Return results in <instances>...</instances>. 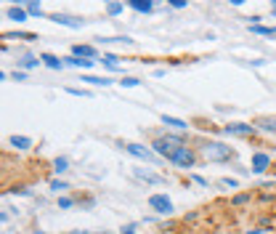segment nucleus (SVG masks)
<instances>
[{
    "label": "nucleus",
    "mask_w": 276,
    "mask_h": 234,
    "mask_svg": "<svg viewBox=\"0 0 276 234\" xmlns=\"http://www.w3.org/2000/svg\"><path fill=\"white\" fill-rule=\"evenodd\" d=\"M205 157L212 160V163H226V160L234 157V149L226 147V144H221V141H210L205 147Z\"/></svg>",
    "instance_id": "f257e3e1"
},
{
    "label": "nucleus",
    "mask_w": 276,
    "mask_h": 234,
    "mask_svg": "<svg viewBox=\"0 0 276 234\" xmlns=\"http://www.w3.org/2000/svg\"><path fill=\"white\" fill-rule=\"evenodd\" d=\"M151 147H154V152H157V154H162V157L170 160V157H173V154H175L183 144H181V138H175V136H167V138H157V141L151 144Z\"/></svg>",
    "instance_id": "f03ea898"
},
{
    "label": "nucleus",
    "mask_w": 276,
    "mask_h": 234,
    "mask_svg": "<svg viewBox=\"0 0 276 234\" xmlns=\"http://www.w3.org/2000/svg\"><path fill=\"white\" fill-rule=\"evenodd\" d=\"M149 208L151 210H157V213H170L173 210V202L167 194H151L149 197Z\"/></svg>",
    "instance_id": "7ed1b4c3"
},
{
    "label": "nucleus",
    "mask_w": 276,
    "mask_h": 234,
    "mask_svg": "<svg viewBox=\"0 0 276 234\" xmlns=\"http://www.w3.org/2000/svg\"><path fill=\"white\" fill-rule=\"evenodd\" d=\"M170 163L173 165H178V168H191L194 165V152L189 149V147H181L173 157H170Z\"/></svg>",
    "instance_id": "20e7f679"
},
{
    "label": "nucleus",
    "mask_w": 276,
    "mask_h": 234,
    "mask_svg": "<svg viewBox=\"0 0 276 234\" xmlns=\"http://www.w3.org/2000/svg\"><path fill=\"white\" fill-rule=\"evenodd\" d=\"M125 149L133 154V157H141V160H146V163H154V160H157L154 152H151L149 147H144V144H125Z\"/></svg>",
    "instance_id": "39448f33"
},
{
    "label": "nucleus",
    "mask_w": 276,
    "mask_h": 234,
    "mask_svg": "<svg viewBox=\"0 0 276 234\" xmlns=\"http://www.w3.org/2000/svg\"><path fill=\"white\" fill-rule=\"evenodd\" d=\"M223 131H226L228 136H231V133H234V136H250V133L255 131V125H247V122H231V125H226Z\"/></svg>",
    "instance_id": "423d86ee"
},
{
    "label": "nucleus",
    "mask_w": 276,
    "mask_h": 234,
    "mask_svg": "<svg viewBox=\"0 0 276 234\" xmlns=\"http://www.w3.org/2000/svg\"><path fill=\"white\" fill-rule=\"evenodd\" d=\"M268 165H271V157H268V154H263V152H255V154H252V170H255V173H263Z\"/></svg>",
    "instance_id": "0eeeda50"
},
{
    "label": "nucleus",
    "mask_w": 276,
    "mask_h": 234,
    "mask_svg": "<svg viewBox=\"0 0 276 234\" xmlns=\"http://www.w3.org/2000/svg\"><path fill=\"white\" fill-rule=\"evenodd\" d=\"M51 22L64 24V27H69V29H80V27H83V22H80V19H74V16H64V13H53Z\"/></svg>",
    "instance_id": "6e6552de"
},
{
    "label": "nucleus",
    "mask_w": 276,
    "mask_h": 234,
    "mask_svg": "<svg viewBox=\"0 0 276 234\" xmlns=\"http://www.w3.org/2000/svg\"><path fill=\"white\" fill-rule=\"evenodd\" d=\"M64 64H69V67H77V69H90L96 64V61H90V59H77V56H69V59H64Z\"/></svg>",
    "instance_id": "1a4fd4ad"
},
{
    "label": "nucleus",
    "mask_w": 276,
    "mask_h": 234,
    "mask_svg": "<svg viewBox=\"0 0 276 234\" xmlns=\"http://www.w3.org/2000/svg\"><path fill=\"white\" fill-rule=\"evenodd\" d=\"M8 19H11V22H19V24L27 22V8H24V6H11V8H8Z\"/></svg>",
    "instance_id": "9d476101"
},
{
    "label": "nucleus",
    "mask_w": 276,
    "mask_h": 234,
    "mask_svg": "<svg viewBox=\"0 0 276 234\" xmlns=\"http://www.w3.org/2000/svg\"><path fill=\"white\" fill-rule=\"evenodd\" d=\"M72 53L77 56V59H93L96 56V48H93V45H74Z\"/></svg>",
    "instance_id": "9b49d317"
},
{
    "label": "nucleus",
    "mask_w": 276,
    "mask_h": 234,
    "mask_svg": "<svg viewBox=\"0 0 276 234\" xmlns=\"http://www.w3.org/2000/svg\"><path fill=\"white\" fill-rule=\"evenodd\" d=\"M255 128L268 131V133H276V117H260V120L255 122Z\"/></svg>",
    "instance_id": "f8f14e48"
},
{
    "label": "nucleus",
    "mask_w": 276,
    "mask_h": 234,
    "mask_svg": "<svg viewBox=\"0 0 276 234\" xmlns=\"http://www.w3.org/2000/svg\"><path fill=\"white\" fill-rule=\"evenodd\" d=\"M40 61H45V67H51V69H61V67H64V59H56L51 53H43Z\"/></svg>",
    "instance_id": "ddd939ff"
},
{
    "label": "nucleus",
    "mask_w": 276,
    "mask_h": 234,
    "mask_svg": "<svg viewBox=\"0 0 276 234\" xmlns=\"http://www.w3.org/2000/svg\"><path fill=\"white\" fill-rule=\"evenodd\" d=\"M11 147H16V149H29V147H32V138H27V136H11Z\"/></svg>",
    "instance_id": "4468645a"
},
{
    "label": "nucleus",
    "mask_w": 276,
    "mask_h": 234,
    "mask_svg": "<svg viewBox=\"0 0 276 234\" xmlns=\"http://www.w3.org/2000/svg\"><path fill=\"white\" fill-rule=\"evenodd\" d=\"M130 8L138 11V13H149L151 8H154V3H149V0H146V3H141V0H130Z\"/></svg>",
    "instance_id": "2eb2a0df"
},
{
    "label": "nucleus",
    "mask_w": 276,
    "mask_h": 234,
    "mask_svg": "<svg viewBox=\"0 0 276 234\" xmlns=\"http://www.w3.org/2000/svg\"><path fill=\"white\" fill-rule=\"evenodd\" d=\"M162 122L165 125H170V128H178V131H183V128H189L183 120H178V117H167V115H162Z\"/></svg>",
    "instance_id": "dca6fc26"
},
{
    "label": "nucleus",
    "mask_w": 276,
    "mask_h": 234,
    "mask_svg": "<svg viewBox=\"0 0 276 234\" xmlns=\"http://www.w3.org/2000/svg\"><path fill=\"white\" fill-rule=\"evenodd\" d=\"M83 83H90V85H109L112 80H109V77H93V75H83Z\"/></svg>",
    "instance_id": "f3484780"
},
{
    "label": "nucleus",
    "mask_w": 276,
    "mask_h": 234,
    "mask_svg": "<svg viewBox=\"0 0 276 234\" xmlns=\"http://www.w3.org/2000/svg\"><path fill=\"white\" fill-rule=\"evenodd\" d=\"M67 165H69V163H67V157H56V160H53V170H56V173H64Z\"/></svg>",
    "instance_id": "a211bd4d"
},
{
    "label": "nucleus",
    "mask_w": 276,
    "mask_h": 234,
    "mask_svg": "<svg viewBox=\"0 0 276 234\" xmlns=\"http://www.w3.org/2000/svg\"><path fill=\"white\" fill-rule=\"evenodd\" d=\"M252 32H258V35H276V27H260V24H255Z\"/></svg>",
    "instance_id": "6ab92c4d"
},
{
    "label": "nucleus",
    "mask_w": 276,
    "mask_h": 234,
    "mask_svg": "<svg viewBox=\"0 0 276 234\" xmlns=\"http://www.w3.org/2000/svg\"><path fill=\"white\" fill-rule=\"evenodd\" d=\"M24 8H27V13H32V16H40V13H43V6L40 3H27Z\"/></svg>",
    "instance_id": "aec40b11"
},
{
    "label": "nucleus",
    "mask_w": 276,
    "mask_h": 234,
    "mask_svg": "<svg viewBox=\"0 0 276 234\" xmlns=\"http://www.w3.org/2000/svg\"><path fill=\"white\" fill-rule=\"evenodd\" d=\"M122 88H135V85H141V80H135V77H122Z\"/></svg>",
    "instance_id": "412c9836"
},
{
    "label": "nucleus",
    "mask_w": 276,
    "mask_h": 234,
    "mask_svg": "<svg viewBox=\"0 0 276 234\" xmlns=\"http://www.w3.org/2000/svg\"><path fill=\"white\" fill-rule=\"evenodd\" d=\"M122 8H125L122 3H109V6H106V11H109L112 16H117V13H122Z\"/></svg>",
    "instance_id": "4be33fe9"
},
{
    "label": "nucleus",
    "mask_w": 276,
    "mask_h": 234,
    "mask_svg": "<svg viewBox=\"0 0 276 234\" xmlns=\"http://www.w3.org/2000/svg\"><path fill=\"white\" fill-rule=\"evenodd\" d=\"M72 96H83V99H88V91H77V88H67Z\"/></svg>",
    "instance_id": "5701e85b"
},
{
    "label": "nucleus",
    "mask_w": 276,
    "mask_h": 234,
    "mask_svg": "<svg viewBox=\"0 0 276 234\" xmlns=\"http://www.w3.org/2000/svg\"><path fill=\"white\" fill-rule=\"evenodd\" d=\"M58 208H72V200L69 197H61L58 200Z\"/></svg>",
    "instance_id": "b1692460"
},
{
    "label": "nucleus",
    "mask_w": 276,
    "mask_h": 234,
    "mask_svg": "<svg viewBox=\"0 0 276 234\" xmlns=\"http://www.w3.org/2000/svg\"><path fill=\"white\" fill-rule=\"evenodd\" d=\"M22 64H24L27 69H32V67H37V61H35V59H24V61H22Z\"/></svg>",
    "instance_id": "393cba45"
},
{
    "label": "nucleus",
    "mask_w": 276,
    "mask_h": 234,
    "mask_svg": "<svg viewBox=\"0 0 276 234\" xmlns=\"http://www.w3.org/2000/svg\"><path fill=\"white\" fill-rule=\"evenodd\" d=\"M51 189H56V192H61V189H67V184H61V181H53V184H51Z\"/></svg>",
    "instance_id": "a878e982"
},
{
    "label": "nucleus",
    "mask_w": 276,
    "mask_h": 234,
    "mask_svg": "<svg viewBox=\"0 0 276 234\" xmlns=\"http://www.w3.org/2000/svg\"><path fill=\"white\" fill-rule=\"evenodd\" d=\"M122 234H135V224H130V226H125V229H122Z\"/></svg>",
    "instance_id": "bb28decb"
},
{
    "label": "nucleus",
    "mask_w": 276,
    "mask_h": 234,
    "mask_svg": "<svg viewBox=\"0 0 276 234\" xmlns=\"http://www.w3.org/2000/svg\"><path fill=\"white\" fill-rule=\"evenodd\" d=\"M69 234H104V231H69Z\"/></svg>",
    "instance_id": "cd10ccee"
},
{
    "label": "nucleus",
    "mask_w": 276,
    "mask_h": 234,
    "mask_svg": "<svg viewBox=\"0 0 276 234\" xmlns=\"http://www.w3.org/2000/svg\"><path fill=\"white\" fill-rule=\"evenodd\" d=\"M247 234H263V229H250Z\"/></svg>",
    "instance_id": "c85d7f7f"
},
{
    "label": "nucleus",
    "mask_w": 276,
    "mask_h": 234,
    "mask_svg": "<svg viewBox=\"0 0 276 234\" xmlns=\"http://www.w3.org/2000/svg\"><path fill=\"white\" fill-rule=\"evenodd\" d=\"M35 234H45V231H35Z\"/></svg>",
    "instance_id": "c756f323"
}]
</instances>
